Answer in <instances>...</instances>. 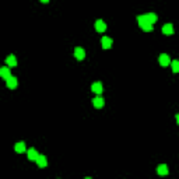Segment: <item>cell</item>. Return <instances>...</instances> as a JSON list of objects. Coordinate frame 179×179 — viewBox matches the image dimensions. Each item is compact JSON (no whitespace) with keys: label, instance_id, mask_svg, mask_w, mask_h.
Instances as JSON below:
<instances>
[{"label":"cell","instance_id":"1","mask_svg":"<svg viewBox=\"0 0 179 179\" xmlns=\"http://www.w3.org/2000/svg\"><path fill=\"white\" fill-rule=\"evenodd\" d=\"M158 62H159V64H161V66L166 67V66H169V63H171V57H169L166 53H163V55H159Z\"/></svg>","mask_w":179,"mask_h":179},{"label":"cell","instance_id":"2","mask_svg":"<svg viewBox=\"0 0 179 179\" xmlns=\"http://www.w3.org/2000/svg\"><path fill=\"white\" fill-rule=\"evenodd\" d=\"M35 163H37L38 168H46L48 159H46V157H45V155H38L37 159H35Z\"/></svg>","mask_w":179,"mask_h":179},{"label":"cell","instance_id":"3","mask_svg":"<svg viewBox=\"0 0 179 179\" xmlns=\"http://www.w3.org/2000/svg\"><path fill=\"white\" fill-rule=\"evenodd\" d=\"M6 84H7V87H9L10 90H16L17 86H18V81H17V79L14 76H10L9 79L6 80Z\"/></svg>","mask_w":179,"mask_h":179},{"label":"cell","instance_id":"4","mask_svg":"<svg viewBox=\"0 0 179 179\" xmlns=\"http://www.w3.org/2000/svg\"><path fill=\"white\" fill-rule=\"evenodd\" d=\"M95 30L98 31V32H101V34L105 32L106 31V24L104 23L102 20H97L95 21Z\"/></svg>","mask_w":179,"mask_h":179},{"label":"cell","instance_id":"5","mask_svg":"<svg viewBox=\"0 0 179 179\" xmlns=\"http://www.w3.org/2000/svg\"><path fill=\"white\" fill-rule=\"evenodd\" d=\"M74 56H76L77 60H83L86 57V50L83 48H76L74 49Z\"/></svg>","mask_w":179,"mask_h":179},{"label":"cell","instance_id":"6","mask_svg":"<svg viewBox=\"0 0 179 179\" xmlns=\"http://www.w3.org/2000/svg\"><path fill=\"white\" fill-rule=\"evenodd\" d=\"M101 45H102L104 49H109V48H112V39H111L109 37H102Z\"/></svg>","mask_w":179,"mask_h":179},{"label":"cell","instance_id":"7","mask_svg":"<svg viewBox=\"0 0 179 179\" xmlns=\"http://www.w3.org/2000/svg\"><path fill=\"white\" fill-rule=\"evenodd\" d=\"M168 172H169V169L165 164H161V165L157 166V174H158V175L164 176V175H168Z\"/></svg>","mask_w":179,"mask_h":179},{"label":"cell","instance_id":"8","mask_svg":"<svg viewBox=\"0 0 179 179\" xmlns=\"http://www.w3.org/2000/svg\"><path fill=\"white\" fill-rule=\"evenodd\" d=\"M93 105L100 109V108H102V106L105 105V101H104L102 97H95V98L93 100Z\"/></svg>","mask_w":179,"mask_h":179},{"label":"cell","instance_id":"9","mask_svg":"<svg viewBox=\"0 0 179 179\" xmlns=\"http://www.w3.org/2000/svg\"><path fill=\"white\" fill-rule=\"evenodd\" d=\"M10 76H11V73H10V69H9V67H0V79L7 80Z\"/></svg>","mask_w":179,"mask_h":179},{"label":"cell","instance_id":"10","mask_svg":"<svg viewBox=\"0 0 179 179\" xmlns=\"http://www.w3.org/2000/svg\"><path fill=\"white\" fill-rule=\"evenodd\" d=\"M91 90H93L95 94H98V95H101V94H102V91H104L102 84L98 83V81H97V83H93V86H91Z\"/></svg>","mask_w":179,"mask_h":179},{"label":"cell","instance_id":"11","mask_svg":"<svg viewBox=\"0 0 179 179\" xmlns=\"http://www.w3.org/2000/svg\"><path fill=\"white\" fill-rule=\"evenodd\" d=\"M27 155H28V159H30V161H35L39 154H38V151L35 148H30L28 151H27Z\"/></svg>","mask_w":179,"mask_h":179},{"label":"cell","instance_id":"12","mask_svg":"<svg viewBox=\"0 0 179 179\" xmlns=\"http://www.w3.org/2000/svg\"><path fill=\"white\" fill-rule=\"evenodd\" d=\"M6 63L9 67H16L17 66V59L14 55H10V56H7L6 57Z\"/></svg>","mask_w":179,"mask_h":179},{"label":"cell","instance_id":"13","mask_svg":"<svg viewBox=\"0 0 179 179\" xmlns=\"http://www.w3.org/2000/svg\"><path fill=\"white\" fill-rule=\"evenodd\" d=\"M163 34L164 35H172L174 34V25L172 24H165L163 27Z\"/></svg>","mask_w":179,"mask_h":179},{"label":"cell","instance_id":"14","mask_svg":"<svg viewBox=\"0 0 179 179\" xmlns=\"http://www.w3.org/2000/svg\"><path fill=\"white\" fill-rule=\"evenodd\" d=\"M14 150H16V153L23 154L24 151H25V143H24V141H18L16 146H14Z\"/></svg>","mask_w":179,"mask_h":179},{"label":"cell","instance_id":"15","mask_svg":"<svg viewBox=\"0 0 179 179\" xmlns=\"http://www.w3.org/2000/svg\"><path fill=\"white\" fill-rule=\"evenodd\" d=\"M146 21L147 23H150V24H154V23H157V14H154V13H148V14H146Z\"/></svg>","mask_w":179,"mask_h":179},{"label":"cell","instance_id":"16","mask_svg":"<svg viewBox=\"0 0 179 179\" xmlns=\"http://www.w3.org/2000/svg\"><path fill=\"white\" fill-rule=\"evenodd\" d=\"M171 66H172V71L174 73H178L179 71V62L178 60H171Z\"/></svg>","mask_w":179,"mask_h":179},{"label":"cell","instance_id":"17","mask_svg":"<svg viewBox=\"0 0 179 179\" xmlns=\"http://www.w3.org/2000/svg\"><path fill=\"white\" fill-rule=\"evenodd\" d=\"M141 30L144 31V32H151V31H153V24L146 23V24H144V25L141 27Z\"/></svg>","mask_w":179,"mask_h":179},{"label":"cell","instance_id":"18","mask_svg":"<svg viewBox=\"0 0 179 179\" xmlns=\"http://www.w3.org/2000/svg\"><path fill=\"white\" fill-rule=\"evenodd\" d=\"M137 23H139L140 28H141V27L147 23V21H146V17H144V16H137Z\"/></svg>","mask_w":179,"mask_h":179},{"label":"cell","instance_id":"19","mask_svg":"<svg viewBox=\"0 0 179 179\" xmlns=\"http://www.w3.org/2000/svg\"><path fill=\"white\" fill-rule=\"evenodd\" d=\"M41 2H42V3H48V2H49V0H41Z\"/></svg>","mask_w":179,"mask_h":179}]
</instances>
